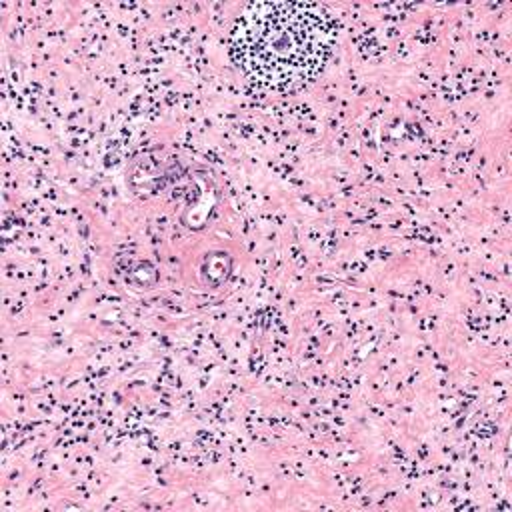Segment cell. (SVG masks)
I'll return each mask as SVG.
<instances>
[{
    "mask_svg": "<svg viewBox=\"0 0 512 512\" xmlns=\"http://www.w3.org/2000/svg\"><path fill=\"white\" fill-rule=\"evenodd\" d=\"M338 20L314 2H256L238 16L230 52L260 88L290 92L310 84L338 42Z\"/></svg>",
    "mask_w": 512,
    "mask_h": 512,
    "instance_id": "obj_1",
    "label": "cell"
}]
</instances>
